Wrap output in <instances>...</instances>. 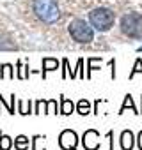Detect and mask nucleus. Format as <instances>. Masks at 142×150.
Listing matches in <instances>:
<instances>
[{"label": "nucleus", "instance_id": "20e7f679", "mask_svg": "<svg viewBox=\"0 0 142 150\" xmlns=\"http://www.w3.org/2000/svg\"><path fill=\"white\" fill-rule=\"evenodd\" d=\"M119 30L123 35L130 39H140L142 37V13H124L119 21Z\"/></svg>", "mask_w": 142, "mask_h": 150}, {"label": "nucleus", "instance_id": "4be33fe9", "mask_svg": "<svg viewBox=\"0 0 142 150\" xmlns=\"http://www.w3.org/2000/svg\"><path fill=\"white\" fill-rule=\"evenodd\" d=\"M82 67H84V58H80V60L77 62V74H78V78H80V80L85 78V74H84V69H82Z\"/></svg>", "mask_w": 142, "mask_h": 150}, {"label": "nucleus", "instance_id": "f257e3e1", "mask_svg": "<svg viewBox=\"0 0 142 150\" xmlns=\"http://www.w3.org/2000/svg\"><path fill=\"white\" fill-rule=\"evenodd\" d=\"M32 11L36 18L44 25H55L62 18L57 0H32Z\"/></svg>", "mask_w": 142, "mask_h": 150}, {"label": "nucleus", "instance_id": "2eb2a0df", "mask_svg": "<svg viewBox=\"0 0 142 150\" xmlns=\"http://www.w3.org/2000/svg\"><path fill=\"white\" fill-rule=\"evenodd\" d=\"M93 110H91V101H87V99H80L78 103H77V113L78 115H89Z\"/></svg>", "mask_w": 142, "mask_h": 150}, {"label": "nucleus", "instance_id": "f8f14e48", "mask_svg": "<svg viewBox=\"0 0 142 150\" xmlns=\"http://www.w3.org/2000/svg\"><path fill=\"white\" fill-rule=\"evenodd\" d=\"M30 76V71H29V64L25 65L22 60L16 62V78L18 80H27Z\"/></svg>", "mask_w": 142, "mask_h": 150}, {"label": "nucleus", "instance_id": "f03ea898", "mask_svg": "<svg viewBox=\"0 0 142 150\" xmlns=\"http://www.w3.org/2000/svg\"><path fill=\"white\" fill-rule=\"evenodd\" d=\"M87 20H89V23L93 25V28L96 32L105 34V32L112 30V27L115 25V13L110 7L100 6V7H94V9L89 11Z\"/></svg>", "mask_w": 142, "mask_h": 150}, {"label": "nucleus", "instance_id": "6e6552de", "mask_svg": "<svg viewBox=\"0 0 142 150\" xmlns=\"http://www.w3.org/2000/svg\"><path fill=\"white\" fill-rule=\"evenodd\" d=\"M59 103H60V104H59V113H60V115H71V113L77 111V104L71 101V99L64 97V96H60Z\"/></svg>", "mask_w": 142, "mask_h": 150}, {"label": "nucleus", "instance_id": "a211bd4d", "mask_svg": "<svg viewBox=\"0 0 142 150\" xmlns=\"http://www.w3.org/2000/svg\"><path fill=\"white\" fill-rule=\"evenodd\" d=\"M46 104H48L46 99H37V101L34 103V113H36V115H39V113H46Z\"/></svg>", "mask_w": 142, "mask_h": 150}, {"label": "nucleus", "instance_id": "393cba45", "mask_svg": "<svg viewBox=\"0 0 142 150\" xmlns=\"http://www.w3.org/2000/svg\"><path fill=\"white\" fill-rule=\"evenodd\" d=\"M107 138H108V141H110V150H114V131H108L107 132Z\"/></svg>", "mask_w": 142, "mask_h": 150}, {"label": "nucleus", "instance_id": "9d476101", "mask_svg": "<svg viewBox=\"0 0 142 150\" xmlns=\"http://www.w3.org/2000/svg\"><path fill=\"white\" fill-rule=\"evenodd\" d=\"M16 76V71L13 64H2L0 67V80H14Z\"/></svg>", "mask_w": 142, "mask_h": 150}, {"label": "nucleus", "instance_id": "9b49d317", "mask_svg": "<svg viewBox=\"0 0 142 150\" xmlns=\"http://www.w3.org/2000/svg\"><path fill=\"white\" fill-rule=\"evenodd\" d=\"M14 148L16 150H29L30 148V139L25 134H18L14 138Z\"/></svg>", "mask_w": 142, "mask_h": 150}, {"label": "nucleus", "instance_id": "a878e982", "mask_svg": "<svg viewBox=\"0 0 142 150\" xmlns=\"http://www.w3.org/2000/svg\"><path fill=\"white\" fill-rule=\"evenodd\" d=\"M16 46L13 44H4V41H0V50H14Z\"/></svg>", "mask_w": 142, "mask_h": 150}, {"label": "nucleus", "instance_id": "c85d7f7f", "mask_svg": "<svg viewBox=\"0 0 142 150\" xmlns=\"http://www.w3.org/2000/svg\"><path fill=\"white\" fill-rule=\"evenodd\" d=\"M140 113H142V110H140Z\"/></svg>", "mask_w": 142, "mask_h": 150}, {"label": "nucleus", "instance_id": "423d86ee", "mask_svg": "<svg viewBox=\"0 0 142 150\" xmlns=\"http://www.w3.org/2000/svg\"><path fill=\"white\" fill-rule=\"evenodd\" d=\"M82 146L85 150H98L101 146V141H100V132L96 129H87L82 136Z\"/></svg>", "mask_w": 142, "mask_h": 150}, {"label": "nucleus", "instance_id": "6ab92c4d", "mask_svg": "<svg viewBox=\"0 0 142 150\" xmlns=\"http://www.w3.org/2000/svg\"><path fill=\"white\" fill-rule=\"evenodd\" d=\"M46 113H48V115H57V113H59V104H57V99H48V104H46Z\"/></svg>", "mask_w": 142, "mask_h": 150}, {"label": "nucleus", "instance_id": "7ed1b4c3", "mask_svg": "<svg viewBox=\"0 0 142 150\" xmlns=\"http://www.w3.org/2000/svg\"><path fill=\"white\" fill-rule=\"evenodd\" d=\"M67 32L69 37L78 44H91L94 41V28L89 21L82 20V18H75L71 20L67 25Z\"/></svg>", "mask_w": 142, "mask_h": 150}, {"label": "nucleus", "instance_id": "b1692460", "mask_svg": "<svg viewBox=\"0 0 142 150\" xmlns=\"http://www.w3.org/2000/svg\"><path fill=\"white\" fill-rule=\"evenodd\" d=\"M108 65H110V69H112V74H110V78H112V80H115V60L112 58V60L108 62Z\"/></svg>", "mask_w": 142, "mask_h": 150}, {"label": "nucleus", "instance_id": "bb28decb", "mask_svg": "<svg viewBox=\"0 0 142 150\" xmlns=\"http://www.w3.org/2000/svg\"><path fill=\"white\" fill-rule=\"evenodd\" d=\"M137 146H138V150H142V131L137 134Z\"/></svg>", "mask_w": 142, "mask_h": 150}, {"label": "nucleus", "instance_id": "0eeeda50", "mask_svg": "<svg viewBox=\"0 0 142 150\" xmlns=\"http://www.w3.org/2000/svg\"><path fill=\"white\" fill-rule=\"evenodd\" d=\"M135 143H137V136H135L130 129H126V131L121 132V136H119V145H121L123 150H133Z\"/></svg>", "mask_w": 142, "mask_h": 150}, {"label": "nucleus", "instance_id": "4468645a", "mask_svg": "<svg viewBox=\"0 0 142 150\" xmlns=\"http://www.w3.org/2000/svg\"><path fill=\"white\" fill-rule=\"evenodd\" d=\"M16 110H18L20 115H30V113H34V110H32V101H30V99H29V101H22V99H18V106H16Z\"/></svg>", "mask_w": 142, "mask_h": 150}, {"label": "nucleus", "instance_id": "39448f33", "mask_svg": "<svg viewBox=\"0 0 142 150\" xmlns=\"http://www.w3.org/2000/svg\"><path fill=\"white\" fill-rule=\"evenodd\" d=\"M78 134L73 129H64L59 134V146L62 150H78Z\"/></svg>", "mask_w": 142, "mask_h": 150}, {"label": "nucleus", "instance_id": "412c9836", "mask_svg": "<svg viewBox=\"0 0 142 150\" xmlns=\"http://www.w3.org/2000/svg\"><path fill=\"white\" fill-rule=\"evenodd\" d=\"M135 74H142V60H140V58L135 60V65H133V69H131V72H130V80L135 78Z\"/></svg>", "mask_w": 142, "mask_h": 150}, {"label": "nucleus", "instance_id": "cd10ccee", "mask_svg": "<svg viewBox=\"0 0 142 150\" xmlns=\"http://www.w3.org/2000/svg\"><path fill=\"white\" fill-rule=\"evenodd\" d=\"M138 51H142V46H140V48H138Z\"/></svg>", "mask_w": 142, "mask_h": 150}, {"label": "nucleus", "instance_id": "dca6fc26", "mask_svg": "<svg viewBox=\"0 0 142 150\" xmlns=\"http://www.w3.org/2000/svg\"><path fill=\"white\" fill-rule=\"evenodd\" d=\"M14 145V139L11 136H7L6 132L0 131V150H11Z\"/></svg>", "mask_w": 142, "mask_h": 150}, {"label": "nucleus", "instance_id": "f3484780", "mask_svg": "<svg viewBox=\"0 0 142 150\" xmlns=\"http://www.w3.org/2000/svg\"><path fill=\"white\" fill-rule=\"evenodd\" d=\"M126 108H131V111H133V113H138V111H137V108H135L133 97H131L130 94H126V96H124V103H123V106H121V110H119L117 113H119V115H121V113H124V111H126Z\"/></svg>", "mask_w": 142, "mask_h": 150}, {"label": "nucleus", "instance_id": "aec40b11", "mask_svg": "<svg viewBox=\"0 0 142 150\" xmlns=\"http://www.w3.org/2000/svg\"><path fill=\"white\" fill-rule=\"evenodd\" d=\"M44 139H46L44 134H34V136L30 138V150H37V145H39L41 141H44Z\"/></svg>", "mask_w": 142, "mask_h": 150}, {"label": "nucleus", "instance_id": "1a4fd4ad", "mask_svg": "<svg viewBox=\"0 0 142 150\" xmlns=\"http://www.w3.org/2000/svg\"><path fill=\"white\" fill-rule=\"evenodd\" d=\"M41 64H43V71H41V74H43V80H44V78H46V72H50V71H57L59 65H60L62 62H59L57 58H52V57H44Z\"/></svg>", "mask_w": 142, "mask_h": 150}, {"label": "nucleus", "instance_id": "ddd939ff", "mask_svg": "<svg viewBox=\"0 0 142 150\" xmlns=\"http://www.w3.org/2000/svg\"><path fill=\"white\" fill-rule=\"evenodd\" d=\"M100 64H101V57H89V58H87V74H85V78H89V80H91L93 71L100 69V67H98Z\"/></svg>", "mask_w": 142, "mask_h": 150}, {"label": "nucleus", "instance_id": "5701e85b", "mask_svg": "<svg viewBox=\"0 0 142 150\" xmlns=\"http://www.w3.org/2000/svg\"><path fill=\"white\" fill-rule=\"evenodd\" d=\"M62 78L66 80L67 76H69V62H67V58H62Z\"/></svg>", "mask_w": 142, "mask_h": 150}]
</instances>
